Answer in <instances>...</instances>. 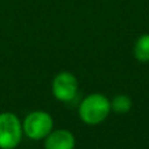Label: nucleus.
<instances>
[{
	"label": "nucleus",
	"mask_w": 149,
	"mask_h": 149,
	"mask_svg": "<svg viewBox=\"0 0 149 149\" xmlns=\"http://www.w3.org/2000/svg\"><path fill=\"white\" fill-rule=\"evenodd\" d=\"M111 111V102L101 93L89 94L79 106V116L85 124L97 126L106 120Z\"/></svg>",
	"instance_id": "f257e3e1"
},
{
	"label": "nucleus",
	"mask_w": 149,
	"mask_h": 149,
	"mask_svg": "<svg viewBox=\"0 0 149 149\" xmlns=\"http://www.w3.org/2000/svg\"><path fill=\"white\" fill-rule=\"evenodd\" d=\"M22 123L13 113L0 114V149H15L22 140Z\"/></svg>",
	"instance_id": "f03ea898"
},
{
	"label": "nucleus",
	"mask_w": 149,
	"mask_h": 149,
	"mask_svg": "<svg viewBox=\"0 0 149 149\" xmlns=\"http://www.w3.org/2000/svg\"><path fill=\"white\" fill-rule=\"evenodd\" d=\"M24 134L31 140H43L54 130V119L47 111H31L22 123Z\"/></svg>",
	"instance_id": "7ed1b4c3"
},
{
	"label": "nucleus",
	"mask_w": 149,
	"mask_h": 149,
	"mask_svg": "<svg viewBox=\"0 0 149 149\" xmlns=\"http://www.w3.org/2000/svg\"><path fill=\"white\" fill-rule=\"evenodd\" d=\"M79 90V82L73 73L63 72L58 73L52 80V94L60 102H71L76 98Z\"/></svg>",
	"instance_id": "20e7f679"
},
{
	"label": "nucleus",
	"mask_w": 149,
	"mask_h": 149,
	"mask_svg": "<svg viewBox=\"0 0 149 149\" xmlns=\"http://www.w3.org/2000/svg\"><path fill=\"white\" fill-rule=\"evenodd\" d=\"M76 139L68 130H52L45 137V149H74Z\"/></svg>",
	"instance_id": "39448f33"
},
{
	"label": "nucleus",
	"mask_w": 149,
	"mask_h": 149,
	"mask_svg": "<svg viewBox=\"0 0 149 149\" xmlns=\"http://www.w3.org/2000/svg\"><path fill=\"white\" fill-rule=\"evenodd\" d=\"M134 55L141 63L149 62V33L139 37L134 47Z\"/></svg>",
	"instance_id": "423d86ee"
},
{
	"label": "nucleus",
	"mask_w": 149,
	"mask_h": 149,
	"mask_svg": "<svg viewBox=\"0 0 149 149\" xmlns=\"http://www.w3.org/2000/svg\"><path fill=\"white\" fill-rule=\"evenodd\" d=\"M111 110L118 114H127L132 109V100L126 94H118L113 98Z\"/></svg>",
	"instance_id": "0eeeda50"
}]
</instances>
